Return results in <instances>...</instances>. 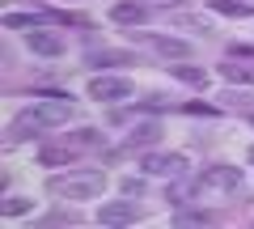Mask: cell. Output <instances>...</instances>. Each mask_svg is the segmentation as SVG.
I'll use <instances>...</instances> for the list:
<instances>
[{
	"mask_svg": "<svg viewBox=\"0 0 254 229\" xmlns=\"http://www.w3.org/2000/svg\"><path fill=\"white\" fill-rule=\"evenodd\" d=\"M187 170V157L182 153H153V157H144V174H153V178H174V174H182Z\"/></svg>",
	"mask_w": 254,
	"mask_h": 229,
	"instance_id": "6",
	"label": "cell"
},
{
	"mask_svg": "<svg viewBox=\"0 0 254 229\" xmlns=\"http://www.w3.org/2000/svg\"><path fill=\"white\" fill-rule=\"evenodd\" d=\"M144 4H182V0H144Z\"/></svg>",
	"mask_w": 254,
	"mask_h": 229,
	"instance_id": "18",
	"label": "cell"
},
{
	"mask_svg": "<svg viewBox=\"0 0 254 229\" xmlns=\"http://www.w3.org/2000/svg\"><path fill=\"white\" fill-rule=\"evenodd\" d=\"M89 98L123 102V98H131V81H127V76H89Z\"/></svg>",
	"mask_w": 254,
	"mask_h": 229,
	"instance_id": "4",
	"label": "cell"
},
{
	"mask_svg": "<svg viewBox=\"0 0 254 229\" xmlns=\"http://www.w3.org/2000/svg\"><path fill=\"white\" fill-rule=\"evenodd\" d=\"M98 221L102 225H131V221H136V208H131V204H102Z\"/></svg>",
	"mask_w": 254,
	"mask_h": 229,
	"instance_id": "8",
	"label": "cell"
},
{
	"mask_svg": "<svg viewBox=\"0 0 254 229\" xmlns=\"http://www.w3.org/2000/svg\"><path fill=\"white\" fill-rule=\"evenodd\" d=\"M81 217H72V212H51V217H43V225H76Z\"/></svg>",
	"mask_w": 254,
	"mask_h": 229,
	"instance_id": "15",
	"label": "cell"
},
{
	"mask_svg": "<svg viewBox=\"0 0 254 229\" xmlns=\"http://www.w3.org/2000/svg\"><path fill=\"white\" fill-rule=\"evenodd\" d=\"M148 47H153V51L157 55H165V60H187V55H190V47L187 43H178V38H148Z\"/></svg>",
	"mask_w": 254,
	"mask_h": 229,
	"instance_id": "9",
	"label": "cell"
},
{
	"mask_svg": "<svg viewBox=\"0 0 254 229\" xmlns=\"http://www.w3.org/2000/svg\"><path fill=\"white\" fill-rule=\"evenodd\" d=\"M237 187H242V170H237V165H208V170L195 178V191L216 195V200H229Z\"/></svg>",
	"mask_w": 254,
	"mask_h": 229,
	"instance_id": "3",
	"label": "cell"
},
{
	"mask_svg": "<svg viewBox=\"0 0 254 229\" xmlns=\"http://www.w3.org/2000/svg\"><path fill=\"white\" fill-rule=\"evenodd\" d=\"M4 21L17 30V26H47V21H55V17H51V13H9Z\"/></svg>",
	"mask_w": 254,
	"mask_h": 229,
	"instance_id": "12",
	"label": "cell"
},
{
	"mask_svg": "<svg viewBox=\"0 0 254 229\" xmlns=\"http://www.w3.org/2000/svg\"><path fill=\"white\" fill-rule=\"evenodd\" d=\"M174 76H178V81H187V85H195V89H199V85L208 81V76H203L199 68H174Z\"/></svg>",
	"mask_w": 254,
	"mask_h": 229,
	"instance_id": "14",
	"label": "cell"
},
{
	"mask_svg": "<svg viewBox=\"0 0 254 229\" xmlns=\"http://www.w3.org/2000/svg\"><path fill=\"white\" fill-rule=\"evenodd\" d=\"M153 140H161V128H157V123H140V128L127 136V149H144V145H153Z\"/></svg>",
	"mask_w": 254,
	"mask_h": 229,
	"instance_id": "11",
	"label": "cell"
},
{
	"mask_svg": "<svg viewBox=\"0 0 254 229\" xmlns=\"http://www.w3.org/2000/svg\"><path fill=\"white\" fill-rule=\"evenodd\" d=\"M21 208H30V200H21V195H9L4 200V217H17Z\"/></svg>",
	"mask_w": 254,
	"mask_h": 229,
	"instance_id": "16",
	"label": "cell"
},
{
	"mask_svg": "<svg viewBox=\"0 0 254 229\" xmlns=\"http://www.w3.org/2000/svg\"><path fill=\"white\" fill-rule=\"evenodd\" d=\"M102 136L98 132H76V136H68V149H98Z\"/></svg>",
	"mask_w": 254,
	"mask_h": 229,
	"instance_id": "13",
	"label": "cell"
},
{
	"mask_svg": "<svg viewBox=\"0 0 254 229\" xmlns=\"http://www.w3.org/2000/svg\"><path fill=\"white\" fill-rule=\"evenodd\" d=\"M220 76L225 81H237V85H254V55L250 51H233L220 64Z\"/></svg>",
	"mask_w": 254,
	"mask_h": 229,
	"instance_id": "5",
	"label": "cell"
},
{
	"mask_svg": "<svg viewBox=\"0 0 254 229\" xmlns=\"http://www.w3.org/2000/svg\"><path fill=\"white\" fill-rule=\"evenodd\" d=\"M68 119H72V102H64V93H60V98H43V102H34L30 110H21V115H17L9 140H17L21 132L30 136L34 128H60V123H68Z\"/></svg>",
	"mask_w": 254,
	"mask_h": 229,
	"instance_id": "1",
	"label": "cell"
},
{
	"mask_svg": "<svg viewBox=\"0 0 254 229\" xmlns=\"http://www.w3.org/2000/svg\"><path fill=\"white\" fill-rule=\"evenodd\" d=\"M102 187H106L102 170H68V174H51L47 191L60 200H98Z\"/></svg>",
	"mask_w": 254,
	"mask_h": 229,
	"instance_id": "2",
	"label": "cell"
},
{
	"mask_svg": "<svg viewBox=\"0 0 254 229\" xmlns=\"http://www.w3.org/2000/svg\"><path fill=\"white\" fill-rule=\"evenodd\" d=\"M26 47L34 55H64V38L51 34V30H30L26 34Z\"/></svg>",
	"mask_w": 254,
	"mask_h": 229,
	"instance_id": "7",
	"label": "cell"
},
{
	"mask_svg": "<svg viewBox=\"0 0 254 229\" xmlns=\"http://www.w3.org/2000/svg\"><path fill=\"white\" fill-rule=\"evenodd\" d=\"M110 17H115L119 26H140V21L148 17V9H144V4H115Z\"/></svg>",
	"mask_w": 254,
	"mask_h": 229,
	"instance_id": "10",
	"label": "cell"
},
{
	"mask_svg": "<svg viewBox=\"0 0 254 229\" xmlns=\"http://www.w3.org/2000/svg\"><path fill=\"white\" fill-rule=\"evenodd\" d=\"M212 217H203V212H182L178 217V225H208Z\"/></svg>",
	"mask_w": 254,
	"mask_h": 229,
	"instance_id": "17",
	"label": "cell"
},
{
	"mask_svg": "<svg viewBox=\"0 0 254 229\" xmlns=\"http://www.w3.org/2000/svg\"><path fill=\"white\" fill-rule=\"evenodd\" d=\"M250 161H254V149H250Z\"/></svg>",
	"mask_w": 254,
	"mask_h": 229,
	"instance_id": "19",
	"label": "cell"
}]
</instances>
